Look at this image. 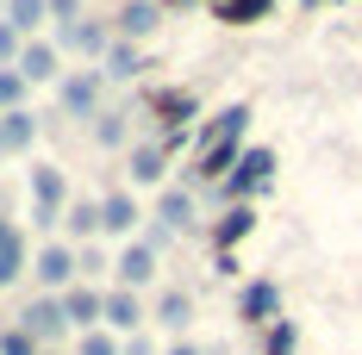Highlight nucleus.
I'll return each instance as SVG.
<instances>
[{"mask_svg":"<svg viewBox=\"0 0 362 355\" xmlns=\"http://www.w3.org/2000/svg\"><path fill=\"white\" fill-rule=\"evenodd\" d=\"M250 231H256V206L244 200V206H225V218L213 224V243H218V249H231L238 237H250Z\"/></svg>","mask_w":362,"mask_h":355,"instance_id":"nucleus-14","label":"nucleus"},{"mask_svg":"<svg viewBox=\"0 0 362 355\" xmlns=\"http://www.w3.org/2000/svg\"><path fill=\"white\" fill-rule=\"evenodd\" d=\"M94 138L107 143V150H119V143H125V112H100V125H94Z\"/></svg>","mask_w":362,"mask_h":355,"instance_id":"nucleus-27","label":"nucleus"},{"mask_svg":"<svg viewBox=\"0 0 362 355\" xmlns=\"http://www.w3.org/2000/svg\"><path fill=\"white\" fill-rule=\"evenodd\" d=\"M0 355H37V337L32 330H6L0 337Z\"/></svg>","mask_w":362,"mask_h":355,"instance_id":"nucleus-29","label":"nucleus"},{"mask_svg":"<svg viewBox=\"0 0 362 355\" xmlns=\"http://www.w3.org/2000/svg\"><path fill=\"white\" fill-rule=\"evenodd\" d=\"M19 268H25V231L0 218V287L19 281Z\"/></svg>","mask_w":362,"mask_h":355,"instance_id":"nucleus-12","label":"nucleus"},{"mask_svg":"<svg viewBox=\"0 0 362 355\" xmlns=\"http://www.w3.org/2000/svg\"><path fill=\"white\" fill-rule=\"evenodd\" d=\"M32 268H37V281H44V287H69L75 275H81V255H75V249H63V243H50Z\"/></svg>","mask_w":362,"mask_h":355,"instance_id":"nucleus-9","label":"nucleus"},{"mask_svg":"<svg viewBox=\"0 0 362 355\" xmlns=\"http://www.w3.org/2000/svg\"><path fill=\"white\" fill-rule=\"evenodd\" d=\"M107 324L112 330H125V337H138V324H144V306H138V293H107Z\"/></svg>","mask_w":362,"mask_h":355,"instance_id":"nucleus-15","label":"nucleus"},{"mask_svg":"<svg viewBox=\"0 0 362 355\" xmlns=\"http://www.w3.org/2000/svg\"><path fill=\"white\" fill-rule=\"evenodd\" d=\"M63 318L88 337V330H100L107 324V293H94V287H69L63 293Z\"/></svg>","mask_w":362,"mask_h":355,"instance_id":"nucleus-4","label":"nucleus"},{"mask_svg":"<svg viewBox=\"0 0 362 355\" xmlns=\"http://www.w3.org/2000/svg\"><path fill=\"white\" fill-rule=\"evenodd\" d=\"M187 318H194V299H187L181 287H169V293L156 299V324H163V330H187Z\"/></svg>","mask_w":362,"mask_h":355,"instance_id":"nucleus-20","label":"nucleus"},{"mask_svg":"<svg viewBox=\"0 0 362 355\" xmlns=\"http://www.w3.org/2000/svg\"><path fill=\"white\" fill-rule=\"evenodd\" d=\"M19 50H25V37L13 32L6 19H0V56H6V63H19Z\"/></svg>","mask_w":362,"mask_h":355,"instance_id":"nucleus-31","label":"nucleus"},{"mask_svg":"<svg viewBox=\"0 0 362 355\" xmlns=\"http://www.w3.org/2000/svg\"><path fill=\"white\" fill-rule=\"evenodd\" d=\"M19 100H25V75H19V69H0V112H13Z\"/></svg>","mask_w":362,"mask_h":355,"instance_id":"nucleus-26","label":"nucleus"},{"mask_svg":"<svg viewBox=\"0 0 362 355\" xmlns=\"http://www.w3.org/2000/svg\"><path fill=\"white\" fill-rule=\"evenodd\" d=\"M44 19H50V0H6V25L19 37H32Z\"/></svg>","mask_w":362,"mask_h":355,"instance_id":"nucleus-19","label":"nucleus"},{"mask_svg":"<svg viewBox=\"0 0 362 355\" xmlns=\"http://www.w3.org/2000/svg\"><path fill=\"white\" fill-rule=\"evenodd\" d=\"M81 355H125V343H112L107 330H88L81 337Z\"/></svg>","mask_w":362,"mask_h":355,"instance_id":"nucleus-30","label":"nucleus"},{"mask_svg":"<svg viewBox=\"0 0 362 355\" xmlns=\"http://www.w3.org/2000/svg\"><path fill=\"white\" fill-rule=\"evenodd\" d=\"M163 162H169L163 143H138V150H132V181H138V187H156V181H163Z\"/></svg>","mask_w":362,"mask_h":355,"instance_id":"nucleus-17","label":"nucleus"},{"mask_svg":"<svg viewBox=\"0 0 362 355\" xmlns=\"http://www.w3.org/2000/svg\"><path fill=\"white\" fill-rule=\"evenodd\" d=\"M156 218H163L169 231H187V224H194V193H181V187H169V193L156 200Z\"/></svg>","mask_w":362,"mask_h":355,"instance_id":"nucleus-21","label":"nucleus"},{"mask_svg":"<svg viewBox=\"0 0 362 355\" xmlns=\"http://www.w3.org/2000/svg\"><path fill=\"white\" fill-rule=\"evenodd\" d=\"M144 69H150V63L138 56V44H125V37H119V44L107 50V69H100V75H112V81H138Z\"/></svg>","mask_w":362,"mask_h":355,"instance_id":"nucleus-16","label":"nucleus"},{"mask_svg":"<svg viewBox=\"0 0 362 355\" xmlns=\"http://www.w3.org/2000/svg\"><path fill=\"white\" fill-rule=\"evenodd\" d=\"M269 6L275 0H218V19L225 25H256V19H269Z\"/></svg>","mask_w":362,"mask_h":355,"instance_id":"nucleus-23","label":"nucleus"},{"mask_svg":"<svg viewBox=\"0 0 362 355\" xmlns=\"http://www.w3.org/2000/svg\"><path fill=\"white\" fill-rule=\"evenodd\" d=\"M169 355H206V349H194V343H175V349H169Z\"/></svg>","mask_w":362,"mask_h":355,"instance_id":"nucleus-34","label":"nucleus"},{"mask_svg":"<svg viewBox=\"0 0 362 355\" xmlns=\"http://www.w3.org/2000/svg\"><path fill=\"white\" fill-rule=\"evenodd\" d=\"M13 69L25 75V81H57V44H44V37H32L25 50H19V63Z\"/></svg>","mask_w":362,"mask_h":355,"instance_id":"nucleus-11","label":"nucleus"},{"mask_svg":"<svg viewBox=\"0 0 362 355\" xmlns=\"http://www.w3.org/2000/svg\"><path fill=\"white\" fill-rule=\"evenodd\" d=\"M32 200H37L32 224H57L63 200H69V181H63V169H50V162H32Z\"/></svg>","mask_w":362,"mask_h":355,"instance_id":"nucleus-3","label":"nucleus"},{"mask_svg":"<svg viewBox=\"0 0 362 355\" xmlns=\"http://www.w3.org/2000/svg\"><path fill=\"white\" fill-rule=\"evenodd\" d=\"M81 13V0H50V19H75Z\"/></svg>","mask_w":362,"mask_h":355,"instance_id":"nucleus-32","label":"nucleus"},{"mask_svg":"<svg viewBox=\"0 0 362 355\" xmlns=\"http://www.w3.org/2000/svg\"><path fill=\"white\" fill-rule=\"evenodd\" d=\"M94 100H100V75H69L63 81V107L69 112H94Z\"/></svg>","mask_w":362,"mask_h":355,"instance_id":"nucleus-22","label":"nucleus"},{"mask_svg":"<svg viewBox=\"0 0 362 355\" xmlns=\"http://www.w3.org/2000/svg\"><path fill=\"white\" fill-rule=\"evenodd\" d=\"M156 25H163V6H156V0H125V6H119V37H125V44H132V37H150Z\"/></svg>","mask_w":362,"mask_h":355,"instance_id":"nucleus-10","label":"nucleus"},{"mask_svg":"<svg viewBox=\"0 0 362 355\" xmlns=\"http://www.w3.org/2000/svg\"><path fill=\"white\" fill-rule=\"evenodd\" d=\"M57 44H63V50H81V56H107L112 50L107 25H94V19H63V25H57Z\"/></svg>","mask_w":362,"mask_h":355,"instance_id":"nucleus-6","label":"nucleus"},{"mask_svg":"<svg viewBox=\"0 0 362 355\" xmlns=\"http://www.w3.org/2000/svg\"><path fill=\"white\" fill-rule=\"evenodd\" d=\"M32 112L25 107H13V112H0V138H6V150H25V143H32Z\"/></svg>","mask_w":362,"mask_h":355,"instance_id":"nucleus-24","label":"nucleus"},{"mask_svg":"<svg viewBox=\"0 0 362 355\" xmlns=\"http://www.w3.org/2000/svg\"><path fill=\"white\" fill-rule=\"evenodd\" d=\"M293 343H300V330H293L288 318H275V324H269V355H293Z\"/></svg>","mask_w":362,"mask_h":355,"instance_id":"nucleus-28","label":"nucleus"},{"mask_svg":"<svg viewBox=\"0 0 362 355\" xmlns=\"http://www.w3.org/2000/svg\"><path fill=\"white\" fill-rule=\"evenodd\" d=\"M19 330H32L37 343H57V337L69 330V318H63V299H32V306L19 312Z\"/></svg>","mask_w":362,"mask_h":355,"instance_id":"nucleus-5","label":"nucleus"},{"mask_svg":"<svg viewBox=\"0 0 362 355\" xmlns=\"http://www.w3.org/2000/svg\"><path fill=\"white\" fill-rule=\"evenodd\" d=\"M269 181H275V150H244V156H238V169L225 175V200H231V206H244V200L262 193Z\"/></svg>","mask_w":362,"mask_h":355,"instance_id":"nucleus-2","label":"nucleus"},{"mask_svg":"<svg viewBox=\"0 0 362 355\" xmlns=\"http://www.w3.org/2000/svg\"><path fill=\"white\" fill-rule=\"evenodd\" d=\"M112 275H119L125 293H138V287L156 275V249H150V243H125V249H119V262H112Z\"/></svg>","mask_w":362,"mask_h":355,"instance_id":"nucleus-7","label":"nucleus"},{"mask_svg":"<svg viewBox=\"0 0 362 355\" xmlns=\"http://www.w3.org/2000/svg\"><path fill=\"white\" fill-rule=\"evenodd\" d=\"M0 156H6V138H0Z\"/></svg>","mask_w":362,"mask_h":355,"instance_id":"nucleus-35","label":"nucleus"},{"mask_svg":"<svg viewBox=\"0 0 362 355\" xmlns=\"http://www.w3.org/2000/svg\"><path fill=\"white\" fill-rule=\"evenodd\" d=\"M125 355H156V349H150V337H125Z\"/></svg>","mask_w":362,"mask_h":355,"instance_id":"nucleus-33","label":"nucleus"},{"mask_svg":"<svg viewBox=\"0 0 362 355\" xmlns=\"http://www.w3.org/2000/svg\"><path fill=\"white\" fill-rule=\"evenodd\" d=\"M132 224H138V200H132V193H107V200H100V231L132 237Z\"/></svg>","mask_w":362,"mask_h":355,"instance_id":"nucleus-13","label":"nucleus"},{"mask_svg":"<svg viewBox=\"0 0 362 355\" xmlns=\"http://www.w3.org/2000/svg\"><path fill=\"white\" fill-rule=\"evenodd\" d=\"M69 231L75 237H94V231H100V206H94V200H75L69 206Z\"/></svg>","mask_w":362,"mask_h":355,"instance_id":"nucleus-25","label":"nucleus"},{"mask_svg":"<svg viewBox=\"0 0 362 355\" xmlns=\"http://www.w3.org/2000/svg\"><path fill=\"white\" fill-rule=\"evenodd\" d=\"M150 107L169 119V131H181V125L194 119V94H187V88H163V94H150Z\"/></svg>","mask_w":362,"mask_h":355,"instance_id":"nucleus-18","label":"nucleus"},{"mask_svg":"<svg viewBox=\"0 0 362 355\" xmlns=\"http://www.w3.org/2000/svg\"><path fill=\"white\" fill-rule=\"evenodd\" d=\"M275 312H281V287L275 281H250L244 287V299H238V318L244 324H275Z\"/></svg>","mask_w":362,"mask_h":355,"instance_id":"nucleus-8","label":"nucleus"},{"mask_svg":"<svg viewBox=\"0 0 362 355\" xmlns=\"http://www.w3.org/2000/svg\"><path fill=\"white\" fill-rule=\"evenodd\" d=\"M0 6H6V0H0Z\"/></svg>","mask_w":362,"mask_h":355,"instance_id":"nucleus-36","label":"nucleus"},{"mask_svg":"<svg viewBox=\"0 0 362 355\" xmlns=\"http://www.w3.org/2000/svg\"><path fill=\"white\" fill-rule=\"evenodd\" d=\"M244 125H250V107H225L206 119V131H200V156H194V175L200 181H225L238 169V156H244Z\"/></svg>","mask_w":362,"mask_h":355,"instance_id":"nucleus-1","label":"nucleus"}]
</instances>
